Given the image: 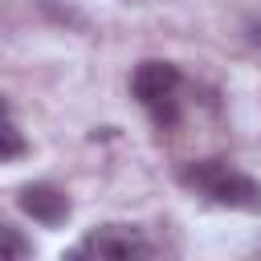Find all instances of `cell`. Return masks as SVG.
<instances>
[{"label":"cell","mask_w":261,"mask_h":261,"mask_svg":"<svg viewBox=\"0 0 261 261\" xmlns=\"http://www.w3.org/2000/svg\"><path fill=\"white\" fill-rule=\"evenodd\" d=\"M184 179H188L192 188L208 192V196H212L216 204H224V208H237V212H261V184L249 179V175H241V171H232V167L220 163V159L192 163V167L184 171Z\"/></svg>","instance_id":"obj_1"},{"label":"cell","mask_w":261,"mask_h":261,"mask_svg":"<svg viewBox=\"0 0 261 261\" xmlns=\"http://www.w3.org/2000/svg\"><path fill=\"white\" fill-rule=\"evenodd\" d=\"M20 212H29L37 224H65L69 216V196L53 184H29L20 192Z\"/></svg>","instance_id":"obj_3"},{"label":"cell","mask_w":261,"mask_h":261,"mask_svg":"<svg viewBox=\"0 0 261 261\" xmlns=\"http://www.w3.org/2000/svg\"><path fill=\"white\" fill-rule=\"evenodd\" d=\"M0 135H4V159H8V163H12V159H20V155H24V135H20V126L8 118Z\"/></svg>","instance_id":"obj_6"},{"label":"cell","mask_w":261,"mask_h":261,"mask_svg":"<svg viewBox=\"0 0 261 261\" xmlns=\"http://www.w3.org/2000/svg\"><path fill=\"white\" fill-rule=\"evenodd\" d=\"M0 245H4V261H24V257H33V245L20 237V228H12V224H0Z\"/></svg>","instance_id":"obj_5"},{"label":"cell","mask_w":261,"mask_h":261,"mask_svg":"<svg viewBox=\"0 0 261 261\" xmlns=\"http://www.w3.org/2000/svg\"><path fill=\"white\" fill-rule=\"evenodd\" d=\"M179 82H184V77H179V69H175L171 61L147 57V61H139V65H135V73H130V94L151 110V106H159V102L175 98Z\"/></svg>","instance_id":"obj_2"},{"label":"cell","mask_w":261,"mask_h":261,"mask_svg":"<svg viewBox=\"0 0 261 261\" xmlns=\"http://www.w3.org/2000/svg\"><path fill=\"white\" fill-rule=\"evenodd\" d=\"M82 253H94V257H110V261H130V257H143L147 253V241L130 228H102V232H90Z\"/></svg>","instance_id":"obj_4"}]
</instances>
